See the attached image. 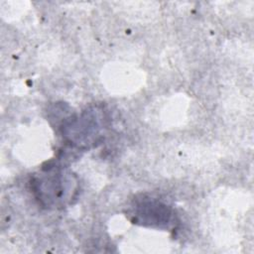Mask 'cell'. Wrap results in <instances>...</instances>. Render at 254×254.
I'll use <instances>...</instances> for the list:
<instances>
[{"label":"cell","mask_w":254,"mask_h":254,"mask_svg":"<svg viewBox=\"0 0 254 254\" xmlns=\"http://www.w3.org/2000/svg\"><path fill=\"white\" fill-rule=\"evenodd\" d=\"M32 185L37 199L49 208L63 207L69 203L78 190L75 177L65 172L42 174L32 182Z\"/></svg>","instance_id":"cell-1"},{"label":"cell","mask_w":254,"mask_h":254,"mask_svg":"<svg viewBox=\"0 0 254 254\" xmlns=\"http://www.w3.org/2000/svg\"><path fill=\"white\" fill-rule=\"evenodd\" d=\"M102 110L97 108L83 111L79 116L72 117L64 124L63 134L73 146L88 148L100 138V133L104 130L105 117Z\"/></svg>","instance_id":"cell-2"},{"label":"cell","mask_w":254,"mask_h":254,"mask_svg":"<svg viewBox=\"0 0 254 254\" xmlns=\"http://www.w3.org/2000/svg\"><path fill=\"white\" fill-rule=\"evenodd\" d=\"M135 221L144 225L170 227L174 221V213L172 209L156 200L151 198H144L135 204L133 210Z\"/></svg>","instance_id":"cell-3"}]
</instances>
